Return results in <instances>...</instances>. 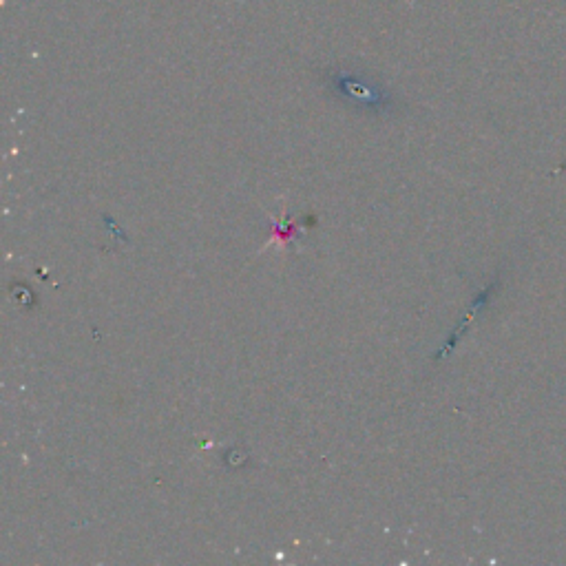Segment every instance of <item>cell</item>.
<instances>
[{"mask_svg": "<svg viewBox=\"0 0 566 566\" xmlns=\"http://www.w3.org/2000/svg\"><path fill=\"white\" fill-rule=\"evenodd\" d=\"M328 85L341 100L354 104L356 109L381 113L390 109L392 104L390 93H387L381 85H376V82H372L370 78L356 76V73L350 71H330Z\"/></svg>", "mask_w": 566, "mask_h": 566, "instance_id": "6da1fadb", "label": "cell"}]
</instances>
